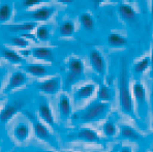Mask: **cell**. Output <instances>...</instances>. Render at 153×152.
I'll use <instances>...</instances> for the list:
<instances>
[{
    "label": "cell",
    "instance_id": "obj_21",
    "mask_svg": "<svg viewBox=\"0 0 153 152\" xmlns=\"http://www.w3.org/2000/svg\"><path fill=\"white\" fill-rule=\"evenodd\" d=\"M114 92L110 87L105 86V85H100L97 91V98L100 102H109L113 99Z\"/></svg>",
    "mask_w": 153,
    "mask_h": 152
},
{
    "label": "cell",
    "instance_id": "obj_5",
    "mask_svg": "<svg viewBox=\"0 0 153 152\" xmlns=\"http://www.w3.org/2000/svg\"><path fill=\"white\" fill-rule=\"evenodd\" d=\"M36 88L40 92L45 93L47 95H56L61 89V80L59 77H52L46 79L44 81L39 82L37 84Z\"/></svg>",
    "mask_w": 153,
    "mask_h": 152
},
{
    "label": "cell",
    "instance_id": "obj_6",
    "mask_svg": "<svg viewBox=\"0 0 153 152\" xmlns=\"http://www.w3.org/2000/svg\"><path fill=\"white\" fill-rule=\"evenodd\" d=\"M89 61L90 65L93 68V70L100 76H105V69H107V64L103 56L100 51L92 50L89 53Z\"/></svg>",
    "mask_w": 153,
    "mask_h": 152
},
{
    "label": "cell",
    "instance_id": "obj_25",
    "mask_svg": "<svg viewBox=\"0 0 153 152\" xmlns=\"http://www.w3.org/2000/svg\"><path fill=\"white\" fill-rule=\"evenodd\" d=\"M102 133L105 137L108 138H113L118 133V128H117L116 124L113 121H105L102 125Z\"/></svg>",
    "mask_w": 153,
    "mask_h": 152
},
{
    "label": "cell",
    "instance_id": "obj_15",
    "mask_svg": "<svg viewBox=\"0 0 153 152\" xmlns=\"http://www.w3.org/2000/svg\"><path fill=\"white\" fill-rule=\"evenodd\" d=\"M30 126L27 122H19L13 127V138L18 142H25L30 137Z\"/></svg>",
    "mask_w": 153,
    "mask_h": 152
},
{
    "label": "cell",
    "instance_id": "obj_40",
    "mask_svg": "<svg viewBox=\"0 0 153 152\" xmlns=\"http://www.w3.org/2000/svg\"><path fill=\"white\" fill-rule=\"evenodd\" d=\"M152 128H153V121H152Z\"/></svg>",
    "mask_w": 153,
    "mask_h": 152
},
{
    "label": "cell",
    "instance_id": "obj_17",
    "mask_svg": "<svg viewBox=\"0 0 153 152\" xmlns=\"http://www.w3.org/2000/svg\"><path fill=\"white\" fill-rule=\"evenodd\" d=\"M120 137L124 140L131 141V142H137L142 139L140 133H138L132 126L126 124H122L120 126Z\"/></svg>",
    "mask_w": 153,
    "mask_h": 152
},
{
    "label": "cell",
    "instance_id": "obj_22",
    "mask_svg": "<svg viewBox=\"0 0 153 152\" xmlns=\"http://www.w3.org/2000/svg\"><path fill=\"white\" fill-rule=\"evenodd\" d=\"M79 21H80V24L82 25V27L87 31H92L95 27L94 19L88 13H84V14L81 15L80 18H79Z\"/></svg>",
    "mask_w": 153,
    "mask_h": 152
},
{
    "label": "cell",
    "instance_id": "obj_34",
    "mask_svg": "<svg viewBox=\"0 0 153 152\" xmlns=\"http://www.w3.org/2000/svg\"><path fill=\"white\" fill-rule=\"evenodd\" d=\"M20 55H21L22 57H24V56H30L31 55V51L30 50L21 51V52H20Z\"/></svg>",
    "mask_w": 153,
    "mask_h": 152
},
{
    "label": "cell",
    "instance_id": "obj_31",
    "mask_svg": "<svg viewBox=\"0 0 153 152\" xmlns=\"http://www.w3.org/2000/svg\"><path fill=\"white\" fill-rule=\"evenodd\" d=\"M40 2H42V0H23V6L27 8H30L33 7V6H36Z\"/></svg>",
    "mask_w": 153,
    "mask_h": 152
},
{
    "label": "cell",
    "instance_id": "obj_19",
    "mask_svg": "<svg viewBox=\"0 0 153 152\" xmlns=\"http://www.w3.org/2000/svg\"><path fill=\"white\" fill-rule=\"evenodd\" d=\"M118 12L120 17L122 18L124 21L131 22L134 20H136L137 18V13L134 10L131 5L129 4H120L118 7Z\"/></svg>",
    "mask_w": 153,
    "mask_h": 152
},
{
    "label": "cell",
    "instance_id": "obj_13",
    "mask_svg": "<svg viewBox=\"0 0 153 152\" xmlns=\"http://www.w3.org/2000/svg\"><path fill=\"white\" fill-rule=\"evenodd\" d=\"M38 117L42 120L46 124L55 127V116H54L50 105L47 102H42L38 106Z\"/></svg>",
    "mask_w": 153,
    "mask_h": 152
},
{
    "label": "cell",
    "instance_id": "obj_1",
    "mask_svg": "<svg viewBox=\"0 0 153 152\" xmlns=\"http://www.w3.org/2000/svg\"><path fill=\"white\" fill-rule=\"evenodd\" d=\"M119 102L123 113L134 118L136 115H134V99L129 89V79H128L126 63L124 60L122 61L120 77H119Z\"/></svg>",
    "mask_w": 153,
    "mask_h": 152
},
{
    "label": "cell",
    "instance_id": "obj_9",
    "mask_svg": "<svg viewBox=\"0 0 153 152\" xmlns=\"http://www.w3.org/2000/svg\"><path fill=\"white\" fill-rule=\"evenodd\" d=\"M58 112L62 120H67L71 118L73 113V106L68 95L61 94L58 98Z\"/></svg>",
    "mask_w": 153,
    "mask_h": 152
},
{
    "label": "cell",
    "instance_id": "obj_20",
    "mask_svg": "<svg viewBox=\"0 0 153 152\" xmlns=\"http://www.w3.org/2000/svg\"><path fill=\"white\" fill-rule=\"evenodd\" d=\"M108 44L113 48H122L127 44V39L118 33H110L108 36Z\"/></svg>",
    "mask_w": 153,
    "mask_h": 152
},
{
    "label": "cell",
    "instance_id": "obj_38",
    "mask_svg": "<svg viewBox=\"0 0 153 152\" xmlns=\"http://www.w3.org/2000/svg\"><path fill=\"white\" fill-rule=\"evenodd\" d=\"M37 152H55V151H51V150H45V151H37Z\"/></svg>",
    "mask_w": 153,
    "mask_h": 152
},
{
    "label": "cell",
    "instance_id": "obj_3",
    "mask_svg": "<svg viewBox=\"0 0 153 152\" xmlns=\"http://www.w3.org/2000/svg\"><path fill=\"white\" fill-rule=\"evenodd\" d=\"M67 68H68V71H67L64 81V86L66 89L71 88L82 78L84 73V62L80 58H71L67 63Z\"/></svg>",
    "mask_w": 153,
    "mask_h": 152
},
{
    "label": "cell",
    "instance_id": "obj_4",
    "mask_svg": "<svg viewBox=\"0 0 153 152\" xmlns=\"http://www.w3.org/2000/svg\"><path fill=\"white\" fill-rule=\"evenodd\" d=\"M32 120V125H33V130H34V135L38 140L46 142L48 144H50L52 147L57 148L58 146V141L56 139L55 135L50 130L48 126L44 123V122L39 121L37 119H31Z\"/></svg>",
    "mask_w": 153,
    "mask_h": 152
},
{
    "label": "cell",
    "instance_id": "obj_7",
    "mask_svg": "<svg viewBox=\"0 0 153 152\" xmlns=\"http://www.w3.org/2000/svg\"><path fill=\"white\" fill-rule=\"evenodd\" d=\"M28 81H29V78L25 73L20 71V70L15 71V73H13V75L10 76L4 92H12V91L16 90V89L21 88L22 86L27 84Z\"/></svg>",
    "mask_w": 153,
    "mask_h": 152
},
{
    "label": "cell",
    "instance_id": "obj_16",
    "mask_svg": "<svg viewBox=\"0 0 153 152\" xmlns=\"http://www.w3.org/2000/svg\"><path fill=\"white\" fill-rule=\"evenodd\" d=\"M31 55L33 58L38 60H44V61H53L54 60V53L51 49L46 47H37L31 51Z\"/></svg>",
    "mask_w": 153,
    "mask_h": 152
},
{
    "label": "cell",
    "instance_id": "obj_11",
    "mask_svg": "<svg viewBox=\"0 0 153 152\" xmlns=\"http://www.w3.org/2000/svg\"><path fill=\"white\" fill-rule=\"evenodd\" d=\"M23 107V102H16L13 104L7 105L6 107H4L1 111H0V123L4 124L7 121H10V119L18 113Z\"/></svg>",
    "mask_w": 153,
    "mask_h": 152
},
{
    "label": "cell",
    "instance_id": "obj_12",
    "mask_svg": "<svg viewBox=\"0 0 153 152\" xmlns=\"http://www.w3.org/2000/svg\"><path fill=\"white\" fill-rule=\"evenodd\" d=\"M56 13V8L53 6H42L37 10H33L29 14V17L34 21L38 22H46L50 20L54 14Z\"/></svg>",
    "mask_w": 153,
    "mask_h": 152
},
{
    "label": "cell",
    "instance_id": "obj_24",
    "mask_svg": "<svg viewBox=\"0 0 153 152\" xmlns=\"http://www.w3.org/2000/svg\"><path fill=\"white\" fill-rule=\"evenodd\" d=\"M36 28V23L35 22H24V23L18 24V25L12 26L10 29L13 32H29Z\"/></svg>",
    "mask_w": 153,
    "mask_h": 152
},
{
    "label": "cell",
    "instance_id": "obj_2",
    "mask_svg": "<svg viewBox=\"0 0 153 152\" xmlns=\"http://www.w3.org/2000/svg\"><path fill=\"white\" fill-rule=\"evenodd\" d=\"M110 108L111 106L109 102H100L98 99L94 100L79 113V119L82 122H94L102 120L108 115Z\"/></svg>",
    "mask_w": 153,
    "mask_h": 152
},
{
    "label": "cell",
    "instance_id": "obj_14",
    "mask_svg": "<svg viewBox=\"0 0 153 152\" xmlns=\"http://www.w3.org/2000/svg\"><path fill=\"white\" fill-rule=\"evenodd\" d=\"M96 91L95 84H85L83 86L79 87L74 93V99L75 102H81V100L89 99L93 96V94Z\"/></svg>",
    "mask_w": 153,
    "mask_h": 152
},
{
    "label": "cell",
    "instance_id": "obj_18",
    "mask_svg": "<svg viewBox=\"0 0 153 152\" xmlns=\"http://www.w3.org/2000/svg\"><path fill=\"white\" fill-rule=\"evenodd\" d=\"M26 73L29 75L33 76L36 78H42L46 77L48 75L49 70L48 67L44 64H38V63H30L26 66Z\"/></svg>",
    "mask_w": 153,
    "mask_h": 152
},
{
    "label": "cell",
    "instance_id": "obj_33",
    "mask_svg": "<svg viewBox=\"0 0 153 152\" xmlns=\"http://www.w3.org/2000/svg\"><path fill=\"white\" fill-rule=\"evenodd\" d=\"M105 1H113V0H92V2H93L95 5H100V4H102Z\"/></svg>",
    "mask_w": 153,
    "mask_h": 152
},
{
    "label": "cell",
    "instance_id": "obj_10",
    "mask_svg": "<svg viewBox=\"0 0 153 152\" xmlns=\"http://www.w3.org/2000/svg\"><path fill=\"white\" fill-rule=\"evenodd\" d=\"M75 139L83 141V142H88V143H100V137L97 133V131L90 128V127H81V128L76 131Z\"/></svg>",
    "mask_w": 153,
    "mask_h": 152
},
{
    "label": "cell",
    "instance_id": "obj_37",
    "mask_svg": "<svg viewBox=\"0 0 153 152\" xmlns=\"http://www.w3.org/2000/svg\"><path fill=\"white\" fill-rule=\"evenodd\" d=\"M151 15L153 17V0H151Z\"/></svg>",
    "mask_w": 153,
    "mask_h": 152
},
{
    "label": "cell",
    "instance_id": "obj_36",
    "mask_svg": "<svg viewBox=\"0 0 153 152\" xmlns=\"http://www.w3.org/2000/svg\"><path fill=\"white\" fill-rule=\"evenodd\" d=\"M75 0H58L59 3H62V4H69V3H73Z\"/></svg>",
    "mask_w": 153,
    "mask_h": 152
},
{
    "label": "cell",
    "instance_id": "obj_30",
    "mask_svg": "<svg viewBox=\"0 0 153 152\" xmlns=\"http://www.w3.org/2000/svg\"><path fill=\"white\" fill-rule=\"evenodd\" d=\"M12 44L18 48H28L30 46V42L24 36H13L12 37Z\"/></svg>",
    "mask_w": 153,
    "mask_h": 152
},
{
    "label": "cell",
    "instance_id": "obj_28",
    "mask_svg": "<svg viewBox=\"0 0 153 152\" xmlns=\"http://www.w3.org/2000/svg\"><path fill=\"white\" fill-rule=\"evenodd\" d=\"M150 67V57H144L134 65V71L138 75H142L145 70Z\"/></svg>",
    "mask_w": 153,
    "mask_h": 152
},
{
    "label": "cell",
    "instance_id": "obj_27",
    "mask_svg": "<svg viewBox=\"0 0 153 152\" xmlns=\"http://www.w3.org/2000/svg\"><path fill=\"white\" fill-rule=\"evenodd\" d=\"M3 57L10 62H13V63H21L22 60H23V57L20 55V53L16 52L13 50H10V49H5L3 51Z\"/></svg>",
    "mask_w": 153,
    "mask_h": 152
},
{
    "label": "cell",
    "instance_id": "obj_26",
    "mask_svg": "<svg viewBox=\"0 0 153 152\" xmlns=\"http://www.w3.org/2000/svg\"><path fill=\"white\" fill-rule=\"evenodd\" d=\"M13 8L10 4L4 3L0 5V23H5L12 18Z\"/></svg>",
    "mask_w": 153,
    "mask_h": 152
},
{
    "label": "cell",
    "instance_id": "obj_41",
    "mask_svg": "<svg viewBox=\"0 0 153 152\" xmlns=\"http://www.w3.org/2000/svg\"><path fill=\"white\" fill-rule=\"evenodd\" d=\"M64 152H71V151H64Z\"/></svg>",
    "mask_w": 153,
    "mask_h": 152
},
{
    "label": "cell",
    "instance_id": "obj_35",
    "mask_svg": "<svg viewBox=\"0 0 153 152\" xmlns=\"http://www.w3.org/2000/svg\"><path fill=\"white\" fill-rule=\"evenodd\" d=\"M150 66H151V75H153V48H152L151 56H150Z\"/></svg>",
    "mask_w": 153,
    "mask_h": 152
},
{
    "label": "cell",
    "instance_id": "obj_29",
    "mask_svg": "<svg viewBox=\"0 0 153 152\" xmlns=\"http://www.w3.org/2000/svg\"><path fill=\"white\" fill-rule=\"evenodd\" d=\"M35 35H36L37 39H39L42 42H46L50 37V30L46 26H38V27H36Z\"/></svg>",
    "mask_w": 153,
    "mask_h": 152
},
{
    "label": "cell",
    "instance_id": "obj_39",
    "mask_svg": "<svg viewBox=\"0 0 153 152\" xmlns=\"http://www.w3.org/2000/svg\"><path fill=\"white\" fill-rule=\"evenodd\" d=\"M0 89H1V82H0Z\"/></svg>",
    "mask_w": 153,
    "mask_h": 152
},
{
    "label": "cell",
    "instance_id": "obj_32",
    "mask_svg": "<svg viewBox=\"0 0 153 152\" xmlns=\"http://www.w3.org/2000/svg\"><path fill=\"white\" fill-rule=\"evenodd\" d=\"M119 152H132V149L129 146H123L120 148V151Z\"/></svg>",
    "mask_w": 153,
    "mask_h": 152
},
{
    "label": "cell",
    "instance_id": "obj_23",
    "mask_svg": "<svg viewBox=\"0 0 153 152\" xmlns=\"http://www.w3.org/2000/svg\"><path fill=\"white\" fill-rule=\"evenodd\" d=\"M76 30L75 23L71 21H64L59 27V34L61 36H71Z\"/></svg>",
    "mask_w": 153,
    "mask_h": 152
},
{
    "label": "cell",
    "instance_id": "obj_8",
    "mask_svg": "<svg viewBox=\"0 0 153 152\" xmlns=\"http://www.w3.org/2000/svg\"><path fill=\"white\" fill-rule=\"evenodd\" d=\"M132 95L138 105L140 111L142 109H147V96H146V89L140 81L134 82L132 85Z\"/></svg>",
    "mask_w": 153,
    "mask_h": 152
}]
</instances>
